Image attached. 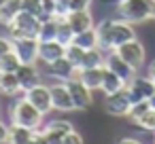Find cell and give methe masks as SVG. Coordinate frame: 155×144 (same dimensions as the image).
Returning <instances> with one entry per match:
<instances>
[{
    "label": "cell",
    "instance_id": "obj_1",
    "mask_svg": "<svg viewBox=\"0 0 155 144\" xmlns=\"http://www.w3.org/2000/svg\"><path fill=\"white\" fill-rule=\"evenodd\" d=\"M96 32H98V47L102 51H115L119 45L136 38L132 24L123 19H102L96 26Z\"/></svg>",
    "mask_w": 155,
    "mask_h": 144
},
{
    "label": "cell",
    "instance_id": "obj_2",
    "mask_svg": "<svg viewBox=\"0 0 155 144\" xmlns=\"http://www.w3.org/2000/svg\"><path fill=\"white\" fill-rule=\"evenodd\" d=\"M155 13V0H123L117 2V15L123 21L134 24H144L153 19Z\"/></svg>",
    "mask_w": 155,
    "mask_h": 144
},
{
    "label": "cell",
    "instance_id": "obj_3",
    "mask_svg": "<svg viewBox=\"0 0 155 144\" xmlns=\"http://www.w3.org/2000/svg\"><path fill=\"white\" fill-rule=\"evenodd\" d=\"M43 119L45 114L26 98H19L13 106H11V125H21V127H30V129H41L43 127Z\"/></svg>",
    "mask_w": 155,
    "mask_h": 144
},
{
    "label": "cell",
    "instance_id": "obj_4",
    "mask_svg": "<svg viewBox=\"0 0 155 144\" xmlns=\"http://www.w3.org/2000/svg\"><path fill=\"white\" fill-rule=\"evenodd\" d=\"M41 19L34 15V13H28V11H19L13 21L7 26L9 30V36L11 38H36L38 36V30H41Z\"/></svg>",
    "mask_w": 155,
    "mask_h": 144
},
{
    "label": "cell",
    "instance_id": "obj_5",
    "mask_svg": "<svg viewBox=\"0 0 155 144\" xmlns=\"http://www.w3.org/2000/svg\"><path fill=\"white\" fill-rule=\"evenodd\" d=\"M66 87L72 95V104H74V110H87L91 104H94V95H91V89L85 87L81 83V78L74 74L72 78L66 81Z\"/></svg>",
    "mask_w": 155,
    "mask_h": 144
},
{
    "label": "cell",
    "instance_id": "obj_6",
    "mask_svg": "<svg viewBox=\"0 0 155 144\" xmlns=\"http://www.w3.org/2000/svg\"><path fill=\"white\" fill-rule=\"evenodd\" d=\"M127 93H130V100L132 104L136 102H142V100H149L153 93H155V81L147 74V76H134L130 83H127Z\"/></svg>",
    "mask_w": 155,
    "mask_h": 144
},
{
    "label": "cell",
    "instance_id": "obj_7",
    "mask_svg": "<svg viewBox=\"0 0 155 144\" xmlns=\"http://www.w3.org/2000/svg\"><path fill=\"white\" fill-rule=\"evenodd\" d=\"M132 108V100H130V93L127 89H121V91H115V93H108L104 98V110L113 117H127Z\"/></svg>",
    "mask_w": 155,
    "mask_h": 144
},
{
    "label": "cell",
    "instance_id": "obj_8",
    "mask_svg": "<svg viewBox=\"0 0 155 144\" xmlns=\"http://www.w3.org/2000/svg\"><path fill=\"white\" fill-rule=\"evenodd\" d=\"M115 53H117L121 59H125V62H127L132 68H136V70L144 64V47H142V43H138L136 38H132V40L119 45V47L115 49Z\"/></svg>",
    "mask_w": 155,
    "mask_h": 144
},
{
    "label": "cell",
    "instance_id": "obj_9",
    "mask_svg": "<svg viewBox=\"0 0 155 144\" xmlns=\"http://www.w3.org/2000/svg\"><path fill=\"white\" fill-rule=\"evenodd\" d=\"M13 51L21 64L38 62V38H13Z\"/></svg>",
    "mask_w": 155,
    "mask_h": 144
},
{
    "label": "cell",
    "instance_id": "obj_10",
    "mask_svg": "<svg viewBox=\"0 0 155 144\" xmlns=\"http://www.w3.org/2000/svg\"><path fill=\"white\" fill-rule=\"evenodd\" d=\"M24 98L28 100V102H32L43 114H47V112H51L53 110V102H51V89L47 87V85H43V83H38L36 87H32L30 91H26L24 93Z\"/></svg>",
    "mask_w": 155,
    "mask_h": 144
},
{
    "label": "cell",
    "instance_id": "obj_11",
    "mask_svg": "<svg viewBox=\"0 0 155 144\" xmlns=\"http://www.w3.org/2000/svg\"><path fill=\"white\" fill-rule=\"evenodd\" d=\"M51 89V102H53V110H60V112H72L74 110V104H72V95L66 87L64 81H58L53 85H49Z\"/></svg>",
    "mask_w": 155,
    "mask_h": 144
},
{
    "label": "cell",
    "instance_id": "obj_12",
    "mask_svg": "<svg viewBox=\"0 0 155 144\" xmlns=\"http://www.w3.org/2000/svg\"><path fill=\"white\" fill-rule=\"evenodd\" d=\"M104 66L108 68V70H113L117 76H121L125 83H130L134 76H136V68H132L125 59H121L115 51H108V55L104 57Z\"/></svg>",
    "mask_w": 155,
    "mask_h": 144
},
{
    "label": "cell",
    "instance_id": "obj_13",
    "mask_svg": "<svg viewBox=\"0 0 155 144\" xmlns=\"http://www.w3.org/2000/svg\"><path fill=\"white\" fill-rule=\"evenodd\" d=\"M15 74H17V81H19L21 93L30 91L32 87H36V85L41 83V72H38L36 64H21Z\"/></svg>",
    "mask_w": 155,
    "mask_h": 144
},
{
    "label": "cell",
    "instance_id": "obj_14",
    "mask_svg": "<svg viewBox=\"0 0 155 144\" xmlns=\"http://www.w3.org/2000/svg\"><path fill=\"white\" fill-rule=\"evenodd\" d=\"M64 53H66V45H62L60 40L38 43V59L43 64H51V62L64 57Z\"/></svg>",
    "mask_w": 155,
    "mask_h": 144
},
{
    "label": "cell",
    "instance_id": "obj_15",
    "mask_svg": "<svg viewBox=\"0 0 155 144\" xmlns=\"http://www.w3.org/2000/svg\"><path fill=\"white\" fill-rule=\"evenodd\" d=\"M45 68H47V72H49L53 78L64 81V83L77 74V68H74L66 57H60V59H55V62H51V64H45Z\"/></svg>",
    "mask_w": 155,
    "mask_h": 144
},
{
    "label": "cell",
    "instance_id": "obj_16",
    "mask_svg": "<svg viewBox=\"0 0 155 144\" xmlns=\"http://www.w3.org/2000/svg\"><path fill=\"white\" fill-rule=\"evenodd\" d=\"M70 26H72V30H74V34H79V32H83V30H89V28H94V17H91V13H89V9H79V11H70L66 17H64Z\"/></svg>",
    "mask_w": 155,
    "mask_h": 144
},
{
    "label": "cell",
    "instance_id": "obj_17",
    "mask_svg": "<svg viewBox=\"0 0 155 144\" xmlns=\"http://www.w3.org/2000/svg\"><path fill=\"white\" fill-rule=\"evenodd\" d=\"M77 76L81 78V83H83L85 87H89L91 91H96V89L102 87L104 66H98V68H79V70H77Z\"/></svg>",
    "mask_w": 155,
    "mask_h": 144
},
{
    "label": "cell",
    "instance_id": "obj_18",
    "mask_svg": "<svg viewBox=\"0 0 155 144\" xmlns=\"http://www.w3.org/2000/svg\"><path fill=\"white\" fill-rule=\"evenodd\" d=\"M127 87V83L121 78V76H117L113 70H108L106 66H104V78H102V91L108 95V93H115V91H121V89H125Z\"/></svg>",
    "mask_w": 155,
    "mask_h": 144
},
{
    "label": "cell",
    "instance_id": "obj_19",
    "mask_svg": "<svg viewBox=\"0 0 155 144\" xmlns=\"http://www.w3.org/2000/svg\"><path fill=\"white\" fill-rule=\"evenodd\" d=\"M34 133H36V129L21 127V125H11L9 142H7V144H30L32 138H34Z\"/></svg>",
    "mask_w": 155,
    "mask_h": 144
},
{
    "label": "cell",
    "instance_id": "obj_20",
    "mask_svg": "<svg viewBox=\"0 0 155 144\" xmlns=\"http://www.w3.org/2000/svg\"><path fill=\"white\" fill-rule=\"evenodd\" d=\"M0 93H5V95L21 93L19 81H17V74L15 72H0Z\"/></svg>",
    "mask_w": 155,
    "mask_h": 144
},
{
    "label": "cell",
    "instance_id": "obj_21",
    "mask_svg": "<svg viewBox=\"0 0 155 144\" xmlns=\"http://www.w3.org/2000/svg\"><path fill=\"white\" fill-rule=\"evenodd\" d=\"M74 45H79L81 49L89 51V49H96L98 47V32H96V26L89 28V30H83L79 34H74Z\"/></svg>",
    "mask_w": 155,
    "mask_h": 144
},
{
    "label": "cell",
    "instance_id": "obj_22",
    "mask_svg": "<svg viewBox=\"0 0 155 144\" xmlns=\"http://www.w3.org/2000/svg\"><path fill=\"white\" fill-rule=\"evenodd\" d=\"M19 11H21V0H9V2H5L0 7V26L7 28Z\"/></svg>",
    "mask_w": 155,
    "mask_h": 144
},
{
    "label": "cell",
    "instance_id": "obj_23",
    "mask_svg": "<svg viewBox=\"0 0 155 144\" xmlns=\"http://www.w3.org/2000/svg\"><path fill=\"white\" fill-rule=\"evenodd\" d=\"M58 24H60V19L58 17H51V19H47V21H43L41 24V30H38V43H49V40H55L58 38Z\"/></svg>",
    "mask_w": 155,
    "mask_h": 144
},
{
    "label": "cell",
    "instance_id": "obj_24",
    "mask_svg": "<svg viewBox=\"0 0 155 144\" xmlns=\"http://www.w3.org/2000/svg\"><path fill=\"white\" fill-rule=\"evenodd\" d=\"M98 66H104V53H102V49L96 47V49L85 51L83 62H81L79 68H98Z\"/></svg>",
    "mask_w": 155,
    "mask_h": 144
},
{
    "label": "cell",
    "instance_id": "obj_25",
    "mask_svg": "<svg viewBox=\"0 0 155 144\" xmlns=\"http://www.w3.org/2000/svg\"><path fill=\"white\" fill-rule=\"evenodd\" d=\"M83 55H85V49H81L79 45H74V43H70V45H66V53H64V57L79 70V66H81V62H83Z\"/></svg>",
    "mask_w": 155,
    "mask_h": 144
},
{
    "label": "cell",
    "instance_id": "obj_26",
    "mask_svg": "<svg viewBox=\"0 0 155 144\" xmlns=\"http://www.w3.org/2000/svg\"><path fill=\"white\" fill-rule=\"evenodd\" d=\"M19 66H21V62H19L15 51H11V53L0 57V72H17Z\"/></svg>",
    "mask_w": 155,
    "mask_h": 144
},
{
    "label": "cell",
    "instance_id": "obj_27",
    "mask_svg": "<svg viewBox=\"0 0 155 144\" xmlns=\"http://www.w3.org/2000/svg\"><path fill=\"white\" fill-rule=\"evenodd\" d=\"M55 40H60L62 45H70L74 40V30H72V26L66 19H60V24H58V38Z\"/></svg>",
    "mask_w": 155,
    "mask_h": 144
},
{
    "label": "cell",
    "instance_id": "obj_28",
    "mask_svg": "<svg viewBox=\"0 0 155 144\" xmlns=\"http://www.w3.org/2000/svg\"><path fill=\"white\" fill-rule=\"evenodd\" d=\"M134 125H136L138 129H142V131H155V110L149 108L140 119L134 121Z\"/></svg>",
    "mask_w": 155,
    "mask_h": 144
},
{
    "label": "cell",
    "instance_id": "obj_29",
    "mask_svg": "<svg viewBox=\"0 0 155 144\" xmlns=\"http://www.w3.org/2000/svg\"><path fill=\"white\" fill-rule=\"evenodd\" d=\"M45 129H49V131H53V133H58V136H66L68 131H72V123H68V121H51L49 125H45Z\"/></svg>",
    "mask_w": 155,
    "mask_h": 144
},
{
    "label": "cell",
    "instance_id": "obj_30",
    "mask_svg": "<svg viewBox=\"0 0 155 144\" xmlns=\"http://www.w3.org/2000/svg\"><path fill=\"white\" fill-rule=\"evenodd\" d=\"M151 106H149V100H142V102H136V104H132V108H130V112H127V119L134 123L136 119H140L147 110H149Z\"/></svg>",
    "mask_w": 155,
    "mask_h": 144
},
{
    "label": "cell",
    "instance_id": "obj_31",
    "mask_svg": "<svg viewBox=\"0 0 155 144\" xmlns=\"http://www.w3.org/2000/svg\"><path fill=\"white\" fill-rule=\"evenodd\" d=\"M21 11L34 13L38 17V13H41V0H21Z\"/></svg>",
    "mask_w": 155,
    "mask_h": 144
},
{
    "label": "cell",
    "instance_id": "obj_32",
    "mask_svg": "<svg viewBox=\"0 0 155 144\" xmlns=\"http://www.w3.org/2000/svg\"><path fill=\"white\" fill-rule=\"evenodd\" d=\"M41 136H43V140H45V144H62V136H58V133H53V131H49V129H41Z\"/></svg>",
    "mask_w": 155,
    "mask_h": 144
},
{
    "label": "cell",
    "instance_id": "obj_33",
    "mask_svg": "<svg viewBox=\"0 0 155 144\" xmlns=\"http://www.w3.org/2000/svg\"><path fill=\"white\" fill-rule=\"evenodd\" d=\"M13 51V38L11 36H0V57Z\"/></svg>",
    "mask_w": 155,
    "mask_h": 144
},
{
    "label": "cell",
    "instance_id": "obj_34",
    "mask_svg": "<svg viewBox=\"0 0 155 144\" xmlns=\"http://www.w3.org/2000/svg\"><path fill=\"white\" fill-rule=\"evenodd\" d=\"M62 144H83V136L72 129V131H68V133L62 138Z\"/></svg>",
    "mask_w": 155,
    "mask_h": 144
},
{
    "label": "cell",
    "instance_id": "obj_35",
    "mask_svg": "<svg viewBox=\"0 0 155 144\" xmlns=\"http://www.w3.org/2000/svg\"><path fill=\"white\" fill-rule=\"evenodd\" d=\"M70 2V11H79V9H89L91 0H68Z\"/></svg>",
    "mask_w": 155,
    "mask_h": 144
},
{
    "label": "cell",
    "instance_id": "obj_36",
    "mask_svg": "<svg viewBox=\"0 0 155 144\" xmlns=\"http://www.w3.org/2000/svg\"><path fill=\"white\" fill-rule=\"evenodd\" d=\"M9 131H11V125L0 121V144H7L9 142Z\"/></svg>",
    "mask_w": 155,
    "mask_h": 144
},
{
    "label": "cell",
    "instance_id": "obj_37",
    "mask_svg": "<svg viewBox=\"0 0 155 144\" xmlns=\"http://www.w3.org/2000/svg\"><path fill=\"white\" fill-rule=\"evenodd\" d=\"M117 144H140V142H138L136 138H121Z\"/></svg>",
    "mask_w": 155,
    "mask_h": 144
},
{
    "label": "cell",
    "instance_id": "obj_38",
    "mask_svg": "<svg viewBox=\"0 0 155 144\" xmlns=\"http://www.w3.org/2000/svg\"><path fill=\"white\" fill-rule=\"evenodd\" d=\"M147 74H149V76H151V78L155 81V59L151 62V66H149V72H147Z\"/></svg>",
    "mask_w": 155,
    "mask_h": 144
},
{
    "label": "cell",
    "instance_id": "obj_39",
    "mask_svg": "<svg viewBox=\"0 0 155 144\" xmlns=\"http://www.w3.org/2000/svg\"><path fill=\"white\" fill-rule=\"evenodd\" d=\"M149 106H151V108H153V110H155V93H153V95H151V98H149Z\"/></svg>",
    "mask_w": 155,
    "mask_h": 144
},
{
    "label": "cell",
    "instance_id": "obj_40",
    "mask_svg": "<svg viewBox=\"0 0 155 144\" xmlns=\"http://www.w3.org/2000/svg\"><path fill=\"white\" fill-rule=\"evenodd\" d=\"M5 2H9V0H0V7H2V5H5Z\"/></svg>",
    "mask_w": 155,
    "mask_h": 144
},
{
    "label": "cell",
    "instance_id": "obj_41",
    "mask_svg": "<svg viewBox=\"0 0 155 144\" xmlns=\"http://www.w3.org/2000/svg\"><path fill=\"white\" fill-rule=\"evenodd\" d=\"M113 2H123V0H113Z\"/></svg>",
    "mask_w": 155,
    "mask_h": 144
},
{
    "label": "cell",
    "instance_id": "obj_42",
    "mask_svg": "<svg viewBox=\"0 0 155 144\" xmlns=\"http://www.w3.org/2000/svg\"><path fill=\"white\" fill-rule=\"evenodd\" d=\"M55 2H58V0H55Z\"/></svg>",
    "mask_w": 155,
    "mask_h": 144
}]
</instances>
